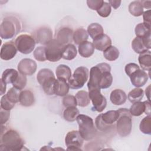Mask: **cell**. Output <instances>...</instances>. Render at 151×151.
Masks as SVG:
<instances>
[{"label": "cell", "mask_w": 151, "mask_h": 151, "mask_svg": "<svg viewBox=\"0 0 151 151\" xmlns=\"http://www.w3.org/2000/svg\"><path fill=\"white\" fill-rule=\"evenodd\" d=\"M19 20L15 17H5L0 25V36L2 39L8 40L14 37L21 30Z\"/></svg>", "instance_id": "2"}, {"label": "cell", "mask_w": 151, "mask_h": 151, "mask_svg": "<svg viewBox=\"0 0 151 151\" xmlns=\"http://www.w3.org/2000/svg\"><path fill=\"white\" fill-rule=\"evenodd\" d=\"M94 52V47L92 42L85 41L78 45V52L80 55L84 58L91 56Z\"/></svg>", "instance_id": "21"}, {"label": "cell", "mask_w": 151, "mask_h": 151, "mask_svg": "<svg viewBox=\"0 0 151 151\" xmlns=\"http://www.w3.org/2000/svg\"><path fill=\"white\" fill-rule=\"evenodd\" d=\"M80 114V111L76 107H67L63 113L64 119L68 122H74L77 116Z\"/></svg>", "instance_id": "28"}, {"label": "cell", "mask_w": 151, "mask_h": 151, "mask_svg": "<svg viewBox=\"0 0 151 151\" xmlns=\"http://www.w3.org/2000/svg\"><path fill=\"white\" fill-rule=\"evenodd\" d=\"M140 130L144 134H151V116L150 115L145 117L140 122L139 125Z\"/></svg>", "instance_id": "37"}, {"label": "cell", "mask_w": 151, "mask_h": 151, "mask_svg": "<svg viewBox=\"0 0 151 151\" xmlns=\"http://www.w3.org/2000/svg\"><path fill=\"white\" fill-rule=\"evenodd\" d=\"M87 33L94 40L99 35L104 34L103 27L98 23H92L88 26Z\"/></svg>", "instance_id": "29"}, {"label": "cell", "mask_w": 151, "mask_h": 151, "mask_svg": "<svg viewBox=\"0 0 151 151\" xmlns=\"http://www.w3.org/2000/svg\"><path fill=\"white\" fill-rule=\"evenodd\" d=\"M37 68L35 61L30 58H24L21 60L18 65L19 73L25 76H32L34 74Z\"/></svg>", "instance_id": "13"}, {"label": "cell", "mask_w": 151, "mask_h": 151, "mask_svg": "<svg viewBox=\"0 0 151 151\" xmlns=\"http://www.w3.org/2000/svg\"><path fill=\"white\" fill-rule=\"evenodd\" d=\"M55 76L53 72L48 69V68H42L40 70L37 75V79L38 83L41 85V84L48 78Z\"/></svg>", "instance_id": "38"}, {"label": "cell", "mask_w": 151, "mask_h": 151, "mask_svg": "<svg viewBox=\"0 0 151 151\" xmlns=\"http://www.w3.org/2000/svg\"><path fill=\"white\" fill-rule=\"evenodd\" d=\"M76 98L77 102V105L80 107H86L90 104V99L88 96V93L86 91H78L76 94Z\"/></svg>", "instance_id": "30"}, {"label": "cell", "mask_w": 151, "mask_h": 151, "mask_svg": "<svg viewBox=\"0 0 151 151\" xmlns=\"http://www.w3.org/2000/svg\"><path fill=\"white\" fill-rule=\"evenodd\" d=\"M17 52V48L13 41L4 43L1 48V58L4 60H9L13 58Z\"/></svg>", "instance_id": "15"}, {"label": "cell", "mask_w": 151, "mask_h": 151, "mask_svg": "<svg viewBox=\"0 0 151 151\" xmlns=\"http://www.w3.org/2000/svg\"><path fill=\"white\" fill-rule=\"evenodd\" d=\"M129 12L134 17H139L143 13V8L140 1H133L129 5Z\"/></svg>", "instance_id": "35"}, {"label": "cell", "mask_w": 151, "mask_h": 151, "mask_svg": "<svg viewBox=\"0 0 151 151\" xmlns=\"http://www.w3.org/2000/svg\"><path fill=\"white\" fill-rule=\"evenodd\" d=\"M15 104L11 102L6 97V94L4 95L1 99V108L6 110H11L15 106Z\"/></svg>", "instance_id": "45"}, {"label": "cell", "mask_w": 151, "mask_h": 151, "mask_svg": "<svg viewBox=\"0 0 151 151\" xmlns=\"http://www.w3.org/2000/svg\"><path fill=\"white\" fill-rule=\"evenodd\" d=\"M35 43L34 37L26 34L19 35L15 41L17 50L24 54L31 53L35 48Z\"/></svg>", "instance_id": "7"}, {"label": "cell", "mask_w": 151, "mask_h": 151, "mask_svg": "<svg viewBox=\"0 0 151 151\" xmlns=\"http://www.w3.org/2000/svg\"><path fill=\"white\" fill-rule=\"evenodd\" d=\"M103 55L107 60L113 61L119 58V51L116 47L110 45L104 51Z\"/></svg>", "instance_id": "33"}, {"label": "cell", "mask_w": 151, "mask_h": 151, "mask_svg": "<svg viewBox=\"0 0 151 151\" xmlns=\"http://www.w3.org/2000/svg\"><path fill=\"white\" fill-rule=\"evenodd\" d=\"M142 38L143 42L145 44V45L146 46V47L149 50L151 48V46H150V32L147 33V34H146L145 35H144L143 37H140Z\"/></svg>", "instance_id": "50"}, {"label": "cell", "mask_w": 151, "mask_h": 151, "mask_svg": "<svg viewBox=\"0 0 151 151\" xmlns=\"http://www.w3.org/2000/svg\"><path fill=\"white\" fill-rule=\"evenodd\" d=\"M52 30L47 27L39 28L33 34L35 42L45 45L52 40Z\"/></svg>", "instance_id": "12"}, {"label": "cell", "mask_w": 151, "mask_h": 151, "mask_svg": "<svg viewBox=\"0 0 151 151\" xmlns=\"http://www.w3.org/2000/svg\"><path fill=\"white\" fill-rule=\"evenodd\" d=\"M140 3H141L143 8H145L150 9V4H151L150 1H141Z\"/></svg>", "instance_id": "53"}, {"label": "cell", "mask_w": 151, "mask_h": 151, "mask_svg": "<svg viewBox=\"0 0 151 151\" xmlns=\"http://www.w3.org/2000/svg\"><path fill=\"white\" fill-rule=\"evenodd\" d=\"M129 77L132 84L136 87L143 86L148 80L147 74L145 71L140 69L133 72Z\"/></svg>", "instance_id": "16"}, {"label": "cell", "mask_w": 151, "mask_h": 151, "mask_svg": "<svg viewBox=\"0 0 151 151\" xmlns=\"http://www.w3.org/2000/svg\"><path fill=\"white\" fill-rule=\"evenodd\" d=\"M6 83L1 79V95L5 94L6 91Z\"/></svg>", "instance_id": "54"}, {"label": "cell", "mask_w": 151, "mask_h": 151, "mask_svg": "<svg viewBox=\"0 0 151 151\" xmlns=\"http://www.w3.org/2000/svg\"><path fill=\"white\" fill-rule=\"evenodd\" d=\"M143 24L147 27L150 28V9H149L143 13Z\"/></svg>", "instance_id": "49"}, {"label": "cell", "mask_w": 151, "mask_h": 151, "mask_svg": "<svg viewBox=\"0 0 151 151\" xmlns=\"http://www.w3.org/2000/svg\"><path fill=\"white\" fill-rule=\"evenodd\" d=\"M55 76L51 77L47 80H45L42 84L41 86L42 87L43 90L45 93L48 96H51L55 94L54 93V86L55 81Z\"/></svg>", "instance_id": "31"}, {"label": "cell", "mask_w": 151, "mask_h": 151, "mask_svg": "<svg viewBox=\"0 0 151 151\" xmlns=\"http://www.w3.org/2000/svg\"><path fill=\"white\" fill-rule=\"evenodd\" d=\"M104 1L103 0H88L87 4L88 8L93 10L97 11L103 5Z\"/></svg>", "instance_id": "46"}, {"label": "cell", "mask_w": 151, "mask_h": 151, "mask_svg": "<svg viewBox=\"0 0 151 151\" xmlns=\"http://www.w3.org/2000/svg\"><path fill=\"white\" fill-rule=\"evenodd\" d=\"M57 78L68 81L71 77V71L70 68L64 64H60L56 68L55 71Z\"/></svg>", "instance_id": "23"}, {"label": "cell", "mask_w": 151, "mask_h": 151, "mask_svg": "<svg viewBox=\"0 0 151 151\" xmlns=\"http://www.w3.org/2000/svg\"><path fill=\"white\" fill-rule=\"evenodd\" d=\"M34 96L31 90L27 89L21 91L19 100L21 105L25 107H29L34 103Z\"/></svg>", "instance_id": "20"}, {"label": "cell", "mask_w": 151, "mask_h": 151, "mask_svg": "<svg viewBox=\"0 0 151 151\" xmlns=\"http://www.w3.org/2000/svg\"><path fill=\"white\" fill-rule=\"evenodd\" d=\"M27 76L24 74H22L19 73L18 77L17 78L16 80L12 83V86L13 87L21 90L25 87L27 84Z\"/></svg>", "instance_id": "40"}, {"label": "cell", "mask_w": 151, "mask_h": 151, "mask_svg": "<svg viewBox=\"0 0 151 151\" xmlns=\"http://www.w3.org/2000/svg\"><path fill=\"white\" fill-rule=\"evenodd\" d=\"M111 70H107L103 71L99 83L100 88H107L110 87L113 82V77L110 73Z\"/></svg>", "instance_id": "26"}, {"label": "cell", "mask_w": 151, "mask_h": 151, "mask_svg": "<svg viewBox=\"0 0 151 151\" xmlns=\"http://www.w3.org/2000/svg\"><path fill=\"white\" fill-rule=\"evenodd\" d=\"M121 2L122 1L119 0H110L109 1V4H110V5L114 9L118 8L120 5Z\"/></svg>", "instance_id": "51"}, {"label": "cell", "mask_w": 151, "mask_h": 151, "mask_svg": "<svg viewBox=\"0 0 151 151\" xmlns=\"http://www.w3.org/2000/svg\"><path fill=\"white\" fill-rule=\"evenodd\" d=\"M150 84L146 88V90H145L146 95V96L147 97L148 100H149V101H150Z\"/></svg>", "instance_id": "55"}, {"label": "cell", "mask_w": 151, "mask_h": 151, "mask_svg": "<svg viewBox=\"0 0 151 151\" xmlns=\"http://www.w3.org/2000/svg\"><path fill=\"white\" fill-rule=\"evenodd\" d=\"M145 107L146 104L145 101H137L133 103V104L131 106L129 111L132 116H139L145 112Z\"/></svg>", "instance_id": "32"}, {"label": "cell", "mask_w": 151, "mask_h": 151, "mask_svg": "<svg viewBox=\"0 0 151 151\" xmlns=\"http://www.w3.org/2000/svg\"><path fill=\"white\" fill-rule=\"evenodd\" d=\"M111 103L114 105H122L124 104L127 100V95L125 92L121 89L113 90L110 96Z\"/></svg>", "instance_id": "18"}, {"label": "cell", "mask_w": 151, "mask_h": 151, "mask_svg": "<svg viewBox=\"0 0 151 151\" xmlns=\"http://www.w3.org/2000/svg\"><path fill=\"white\" fill-rule=\"evenodd\" d=\"M140 69L139 66L136 63H129L127 64L124 68L125 72L126 74L130 77V76L135 71Z\"/></svg>", "instance_id": "47"}, {"label": "cell", "mask_w": 151, "mask_h": 151, "mask_svg": "<svg viewBox=\"0 0 151 151\" xmlns=\"http://www.w3.org/2000/svg\"><path fill=\"white\" fill-rule=\"evenodd\" d=\"M119 116L117 119L116 130L117 133L122 137L130 134L132 127V117L129 110L121 108L117 110Z\"/></svg>", "instance_id": "4"}, {"label": "cell", "mask_w": 151, "mask_h": 151, "mask_svg": "<svg viewBox=\"0 0 151 151\" xmlns=\"http://www.w3.org/2000/svg\"><path fill=\"white\" fill-rule=\"evenodd\" d=\"M144 96V91L140 88L136 87L132 90L128 94L127 98L131 103L140 101Z\"/></svg>", "instance_id": "34"}, {"label": "cell", "mask_w": 151, "mask_h": 151, "mask_svg": "<svg viewBox=\"0 0 151 151\" xmlns=\"http://www.w3.org/2000/svg\"><path fill=\"white\" fill-rule=\"evenodd\" d=\"M88 96L94 110L98 112L103 111L106 107L107 100L106 97L101 94L100 90L94 89L89 90Z\"/></svg>", "instance_id": "11"}, {"label": "cell", "mask_w": 151, "mask_h": 151, "mask_svg": "<svg viewBox=\"0 0 151 151\" xmlns=\"http://www.w3.org/2000/svg\"><path fill=\"white\" fill-rule=\"evenodd\" d=\"M111 6L106 2H104L101 6L97 11L98 14L101 17H107L111 13Z\"/></svg>", "instance_id": "44"}, {"label": "cell", "mask_w": 151, "mask_h": 151, "mask_svg": "<svg viewBox=\"0 0 151 151\" xmlns=\"http://www.w3.org/2000/svg\"><path fill=\"white\" fill-rule=\"evenodd\" d=\"M63 104L65 107H76L77 105V100L75 96L73 95H66L63 99Z\"/></svg>", "instance_id": "43"}, {"label": "cell", "mask_w": 151, "mask_h": 151, "mask_svg": "<svg viewBox=\"0 0 151 151\" xmlns=\"http://www.w3.org/2000/svg\"><path fill=\"white\" fill-rule=\"evenodd\" d=\"M132 47L133 50L138 54H142L148 50L145 45L142 38L137 37L133 40L132 42Z\"/></svg>", "instance_id": "36"}, {"label": "cell", "mask_w": 151, "mask_h": 151, "mask_svg": "<svg viewBox=\"0 0 151 151\" xmlns=\"http://www.w3.org/2000/svg\"><path fill=\"white\" fill-rule=\"evenodd\" d=\"M76 120L79 127V133L84 140L89 141L96 136L97 130L91 117L85 114H79Z\"/></svg>", "instance_id": "3"}, {"label": "cell", "mask_w": 151, "mask_h": 151, "mask_svg": "<svg viewBox=\"0 0 151 151\" xmlns=\"http://www.w3.org/2000/svg\"><path fill=\"white\" fill-rule=\"evenodd\" d=\"M139 63L143 70L150 71L151 68V54L150 51L147 50L142 54H140L138 57Z\"/></svg>", "instance_id": "22"}, {"label": "cell", "mask_w": 151, "mask_h": 151, "mask_svg": "<svg viewBox=\"0 0 151 151\" xmlns=\"http://www.w3.org/2000/svg\"><path fill=\"white\" fill-rule=\"evenodd\" d=\"M88 38V34L87 33V31L84 28H78L74 32L73 41L77 45H80L83 42L86 41Z\"/></svg>", "instance_id": "27"}, {"label": "cell", "mask_w": 151, "mask_h": 151, "mask_svg": "<svg viewBox=\"0 0 151 151\" xmlns=\"http://www.w3.org/2000/svg\"><path fill=\"white\" fill-rule=\"evenodd\" d=\"M77 49L73 44H69L63 47L62 58L64 60H72L77 56Z\"/></svg>", "instance_id": "24"}, {"label": "cell", "mask_w": 151, "mask_h": 151, "mask_svg": "<svg viewBox=\"0 0 151 151\" xmlns=\"http://www.w3.org/2000/svg\"><path fill=\"white\" fill-rule=\"evenodd\" d=\"M83 138L78 130H71L67 133L65 137V143L67 150H82Z\"/></svg>", "instance_id": "10"}, {"label": "cell", "mask_w": 151, "mask_h": 151, "mask_svg": "<svg viewBox=\"0 0 151 151\" xmlns=\"http://www.w3.org/2000/svg\"><path fill=\"white\" fill-rule=\"evenodd\" d=\"M34 57L38 61H45L47 60L45 47H38L34 51Z\"/></svg>", "instance_id": "41"}, {"label": "cell", "mask_w": 151, "mask_h": 151, "mask_svg": "<svg viewBox=\"0 0 151 151\" xmlns=\"http://www.w3.org/2000/svg\"><path fill=\"white\" fill-rule=\"evenodd\" d=\"M111 70L110 65L106 63L98 64L94 67L91 68L90 70V78L87 83L88 90L94 89H100L99 83L101 76L103 71Z\"/></svg>", "instance_id": "5"}, {"label": "cell", "mask_w": 151, "mask_h": 151, "mask_svg": "<svg viewBox=\"0 0 151 151\" xmlns=\"http://www.w3.org/2000/svg\"><path fill=\"white\" fill-rule=\"evenodd\" d=\"M0 115H1V124L5 123L9 118L10 116V110H6L2 108L0 109Z\"/></svg>", "instance_id": "48"}, {"label": "cell", "mask_w": 151, "mask_h": 151, "mask_svg": "<svg viewBox=\"0 0 151 151\" xmlns=\"http://www.w3.org/2000/svg\"><path fill=\"white\" fill-rule=\"evenodd\" d=\"M88 78V69L85 67H79L68 80V84L71 89H79L83 87Z\"/></svg>", "instance_id": "6"}, {"label": "cell", "mask_w": 151, "mask_h": 151, "mask_svg": "<svg viewBox=\"0 0 151 151\" xmlns=\"http://www.w3.org/2000/svg\"><path fill=\"white\" fill-rule=\"evenodd\" d=\"M21 90H19L14 87H11L6 94L8 99L12 103H17L19 100V95L21 93Z\"/></svg>", "instance_id": "39"}, {"label": "cell", "mask_w": 151, "mask_h": 151, "mask_svg": "<svg viewBox=\"0 0 151 151\" xmlns=\"http://www.w3.org/2000/svg\"><path fill=\"white\" fill-rule=\"evenodd\" d=\"M5 127L1 125L0 149L12 151L22 150L24 146V141L20 134L14 129Z\"/></svg>", "instance_id": "1"}, {"label": "cell", "mask_w": 151, "mask_h": 151, "mask_svg": "<svg viewBox=\"0 0 151 151\" xmlns=\"http://www.w3.org/2000/svg\"><path fill=\"white\" fill-rule=\"evenodd\" d=\"M63 45L55 39H52L45 46L47 60L51 62H56L62 58Z\"/></svg>", "instance_id": "9"}, {"label": "cell", "mask_w": 151, "mask_h": 151, "mask_svg": "<svg viewBox=\"0 0 151 151\" xmlns=\"http://www.w3.org/2000/svg\"><path fill=\"white\" fill-rule=\"evenodd\" d=\"M69 85L67 81L57 78L55 81L54 93L58 96H65L69 91Z\"/></svg>", "instance_id": "19"}, {"label": "cell", "mask_w": 151, "mask_h": 151, "mask_svg": "<svg viewBox=\"0 0 151 151\" xmlns=\"http://www.w3.org/2000/svg\"><path fill=\"white\" fill-rule=\"evenodd\" d=\"M135 34L137 37H143L150 32V28L145 26L143 23L138 24L135 27Z\"/></svg>", "instance_id": "42"}, {"label": "cell", "mask_w": 151, "mask_h": 151, "mask_svg": "<svg viewBox=\"0 0 151 151\" xmlns=\"http://www.w3.org/2000/svg\"><path fill=\"white\" fill-rule=\"evenodd\" d=\"M119 116L117 110H109L97 116L95 120L96 127L101 131L106 130L109 126L113 124Z\"/></svg>", "instance_id": "8"}, {"label": "cell", "mask_w": 151, "mask_h": 151, "mask_svg": "<svg viewBox=\"0 0 151 151\" xmlns=\"http://www.w3.org/2000/svg\"><path fill=\"white\" fill-rule=\"evenodd\" d=\"M93 44L94 48L99 51H104L111 44L110 38L106 34H103L93 40Z\"/></svg>", "instance_id": "17"}, {"label": "cell", "mask_w": 151, "mask_h": 151, "mask_svg": "<svg viewBox=\"0 0 151 151\" xmlns=\"http://www.w3.org/2000/svg\"><path fill=\"white\" fill-rule=\"evenodd\" d=\"M145 104H146V107H145V113L146 114H147V116L150 115V101L148 100L145 101Z\"/></svg>", "instance_id": "52"}, {"label": "cell", "mask_w": 151, "mask_h": 151, "mask_svg": "<svg viewBox=\"0 0 151 151\" xmlns=\"http://www.w3.org/2000/svg\"><path fill=\"white\" fill-rule=\"evenodd\" d=\"M19 73L15 69L8 68L6 69L2 74L1 80L6 84L13 83L18 77Z\"/></svg>", "instance_id": "25"}, {"label": "cell", "mask_w": 151, "mask_h": 151, "mask_svg": "<svg viewBox=\"0 0 151 151\" xmlns=\"http://www.w3.org/2000/svg\"><path fill=\"white\" fill-rule=\"evenodd\" d=\"M73 31L67 27L61 28L58 30L56 35L55 40L62 45L64 46L71 44L73 41Z\"/></svg>", "instance_id": "14"}]
</instances>
